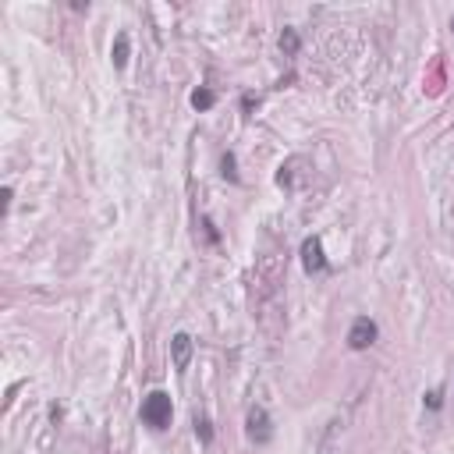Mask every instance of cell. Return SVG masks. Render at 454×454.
<instances>
[{"instance_id":"8","label":"cell","mask_w":454,"mask_h":454,"mask_svg":"<svg viewBox=\"0 0 454 454\" xmlns=\"http://www.w3.org/2000/svg\"><path fill=\"white\" fill-rule=\"evenodd\" d=\"M213 103H217V93H213V89L199 86V89L192 93V107H196V110H210Z\"/></svg>"},{"instance_id":"1","label":"cell","mask_w":454,"mask_h":454,"mask_svg":"<svg viewBox=\"0 0 454 454\" xmlns=\"http://www.w3.org/2000/svg\"><path fill=\"white\" fill-rule=\"evenodd\" d=\"M171 415H174V405L164 391H153L146 401H142V423L153 426V430H167L171 426Z\"/></svg>"},{"instance_id":"2","label":"cell","mask_w":454,"mask_h":454,"mask_svg":"<svg viewBox=\"0 0 454 454\" xmlns=\"http://www.w3.org/2000/svg\"><path fill=\"white\" fill-rule=\"evenodd\" d=\"M245 433H249V440L252 444H270V437H274V426H270V415H267V408H249V419H245Z\"/></svg>"},{"instance_id":"5","label":"cell","mask_w":454,"mask_h":454,"mask_svg":"<svg viewBox=\"0 0 454 454\" xmlns=\"http://www.w3.org/2000/svg\"><path fill=\"white\" fill-rule=\"evenodd\" d=\"M192 352H196V345H192V337H188V334H174V340H171L174 369H188V362H192Z\"/></svg>"},{"instance_id":"11","label":"cell","mask_w":454,"mask_h":454,"mask_svg":"<svg viewBox=\"0 0 454 454\" xmlns=\"http://www.w3.org/2000/svg\"><path fill=\"white\" fill-rule=\"evenodd\" d=\"M196 433L203 437V444H210V440H213V426H210V419H196Z\"/></svg>"},{"instance_id":"3","label":"cell","mask_w":454,"mask_h":454,"mask_svg":"<svg viewBox=\"0 0 454 454\" xmlns=\"http://www.w3.org/2000/svg\"><path fill=\"white\" fill-rule=\"evenodd\" d=\"M376 334H380V330H376V323H373L369 316H359V320L352 323V330H348V348H352V352H366L373 340H376Z\"/></svg>"},{"instance_id":"6","label":"cell","mask_w":454,"mask_h":454,"mask_svg":"<svg viewBox=\"0 0 454 454\" xmlns=\"http://www.w3.org/2000/svg\"><path fill=\"white\" fill-rule=\"evenodd\" d=\"M110 61H114V68H125V64H128V36H125V32H118V40H114Z\"/></svg>"},{"instance_id":"12","label":"cell","mask_w":454,"mask_h":454,"mask_svg":"<svg viewBox=\"0 0 454 454\" xmlns=\"http://www.w3.org/2000/svg\"><path fill=\"white\" fill-rule=\"evenodd\" d=\"M426 405H430V408L437 412V408L444 405V394H440V391H430V394H426Z\"/></svg>"},{"instance_id":"9","label":"cell","mask_w":454,"mask_h":454,"mask_svg":"<svg viewBox=\"0 0 454 454\" xmlns=\"http://www.w3.org/2000/svg\"><path fill=\"white\" fill-rule=\"evenodd\" d=\"M298 43H302V40H298L295 29H284V32H281V50H284V54H298Z\"/></svg>"},{"instance_id":"4","label":"cell","mask_w":454,"mask_h":454,"mask_svg":"<svg viewBox=\"0 0 454 454\" xmlns=\"http://www.w3.org/2000/svg\"><path fill=\"white\" fill-rule=\"evenodd\" d=\"M302 267H306L309 274H323L327 270V256H323V242L313 235L302 242Z\"/></svg>"},{"instance_id":"10","label":"cell","mask_w":454,"mask_h":454,"mask_svg":"<svg viewBox=\"0 0 454 454\" xmlns=\"http://www.w3.org/2000/svg\"><path fill=\"white\" fill-rule=\"evenodd\" d=\"M220 167H224V178L238 181V171H235V153H224V157H220Z\"/></svg>"},{"instance_id":"7","label":"cell","mask_w":454,"mask_h":454,"mask_svg":"<svg viewBox=\"0 0 454 454\" xmlns=\"http://www.w3.org/2000/svg\"><path fill=\"white\" fill-rule=\"evenodd\" d=\"M302 164V157H291L288 164H281V171H277V185L281 188H295V167Z\"/></svg>"}]
</instances>
